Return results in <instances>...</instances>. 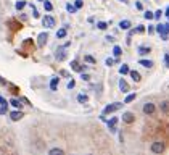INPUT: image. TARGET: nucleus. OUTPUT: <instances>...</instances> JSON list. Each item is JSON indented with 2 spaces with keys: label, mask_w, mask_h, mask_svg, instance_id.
<instances>
[{
  "label": "nucleus",
  "mask_w": 169,
  "mask_h": 155,
  "mask_svg": "<svg viewBox=\"0 0 169 155\" xmlns=\"http://www.w3.org/2000/svg\"><path fill=\"white\" fill-rule=\"evenodd\" d=\"M121 107H123V103H119V102L110 103V105H107V107H105V110H103V115H110V113H113V111L119 110Z\"/></svg>",
  "instance_id": "f257e3e1"
},
{
  "label": "nucleus",
  "mask_w": 169,
  "mask_h": 155,
  "mask_svg": "<svg viewBox=\"0 0 169 155\" xmlns=\"http://www.w3.org/2000/svg\"><path fill=\"white\" fill-rule=\"evenodd\" d=\"M42 24H44L45 29H52V27L55 26V18L50 16V15H47V16L42 18Z\"/></svg>",
  "instance_id": "f03ea898"
},
{
  "label": "nucleus",
  "mask_w": 169,
  "mask_h": 155,
  "mask_svg": "<svg viewBox=\"0 0 169 155\" xmlns=\"http://www.w3.org/2000/svg\"><path fill=\"white\" fill-rule=\"evenodd\" d=\"M151 152H153V153H163V152H164V144L159 142V140L153 142V144H151Z\"/></svg>",
  "instance_id": "7ed1b4c3"
},
{
  "label": "nucleus",
  "mask_w": 169,
  "mask_h": 155,
  "mask_svg": "<svg viewBox=\"0 0 169 155\" xmlns=\"http://www.w3.org/2000/svg\"><path fill=\"white\" fill-rule=\"evenodd\" d=\"M155 110H156V107H155V103H151V102H148V103L143 105V113H145V115H153Z\"/></svg>",
  "instance_id": "20e7f679"
},
{
  "label": "nucleus",
  "mask_w": 169,
  "mask_h": 155,
  "mask_svg": "<svg viewBox=\"0 0 169 155\" xmlns=\"http://www.w3.org/2000/svg\"><path fill=\"white\" fill-rule=\"evenodd\" d=\"M47 39H48V34H47V32H40L39 37H37V45H39V47H44L45 42H47Z\"/></svg>",
  "instance_id": "39448f33"
},
{
  "label": "nucleus",
  "mask_w": 169,
  "mask_h": 155,
  "mask_svg": "<svg viewBox=\"0 0 169 155\" xmlns=\"http://www.w3.org/2000/svg\"><path fill=\"white\" fill-rule=\"evenodd\" d=\"M10 118L13 119V121H19V119L23 118V111H21V110H15V111H11V113H10Z\"/></svg>",
  "instance_id": "423d86ee"
},
{
  "label": "nucleus",
  "mask_w": 169,
  "mask_h": 155,
  "mask_svg": "<svg viewBox=\"0 0 169 155\" xmlns=\"http://www.w3.org/2000/svg\"><path fill=\"white\" fill-rule=\"evenodd\" d=\"M134 119H135V116H134V113H131V111H126V113H123V121H124V123H132Z\"/></svg>",
  "instance_id": "0eeeda50"
},
{
  "label": "nucleus",
  "mask_w": 169,
  "mask_h": 155,
  "mask_svg": "<svg viewBox=\"0 0 169 155\" xmlns=\"http://www.w3.org/2000/svg\"><path fill=\"white\" fill-rule=\"evenodd\" d=\"M118 119H119V118H116V116H113V118L110 119V121H108V126H110V129H111L113 132L116 131V123H118Z\"/></svg>",
  "instance_id": "6e6552de"
},
{
  "label": "nucleus",
  "mask_w": 169,
  "mask_h": 155,
  "mask_svg": "<svg viewBox=\"0 0 169 155\" xmlns=\"http://www.w3.org/2000/svg\"><path fill=\"white\" fill-rule=\"evenodd\" d=\"M119 89H121L123 92H129V84L126 82L124 79H121V81H119Z\"/></svg>",
  "instance_id": "1a4fd4ad"
},
{
  "label": "nucleus",
  "mask_w": 169,
  "mask_h": 155,
  "mask_svg": "<svg viewBox=\"0 0 169 155\" xmlns=\"http://www.w3.org/2000/svg\"><path fill=\"white\" fill-rule=\"evenodd\" d=\"M71 68L74 69V71H79V73H81L82 68H86V66H81L79 63H77V60H73V61H71Z\"/></svg>",
  "instance_id": "9d476101"
},
{
  "label": "nucleus",
  "mask_w": 169,
  "mask_h": 155,
  "mask_svg": "<svg viewBox=\"0 0 169 155\" xmlns=\"http://www.w3.org/2000/svg\"><path fill=\"white\" fill-rule=\"evenodd\" d=\"M58 84H60V78H53V79L50 81V89L56 90V89H58Z\"/></svg>",
  "instance_id": "9b49d317"
},
{
  "label": "nucleus",
  "mask_w": 169,
  "mask_h": 155,
  "mask_svg": "<svg viewBox=\"0 0 169 155\" xmlns=\"http://www.w3.org/2000/svg\"><path fill=\"white\" fill-rule=\"evenodd\" d=\"M156 31L159 32V36H163V34H167V32H169V31L166 29V24H161V23L156 26Z\"/></svg>",
  "instance_id": "f8f14e48"
},
{
  "label": "nucleus",
  "mask_w": 169,
  "mask_h": 155,
  "mask_svg": "<svg viewBox=\"0 0 169 155\" xmlns=\"http://www.w3.org/2000/svg\"><path fill=\"white\" fill-rule=\"evenodd\" d=\"M139 63L142 66H145V68H151L153 66V61L151 60H139Z\"/></svg>",
  "instance_id": "ddd939ff"
},
{
  "label": "nucleus",
  "mask_w": 169,
  "mask_h": 155,
  "mask_svg": "<svg viewBox=\"0 0 169 155\" xmlns=\"http://www.w3.org/2000/svg\"><path fill=\"white\" fill-rule=\"evenodd\" d=\"M119 73H121V74L124 76V74L131 73V69H129V66H127V65H126V63H124V65H121V68H119Z\"/></svg>",
  "instance_id": "4468645a"
},
{
  "label": "nucleus",
  "mask_w": 169,
  "mask_h": 155,
  "mask_svg": "<svg viewBox=\"0 0 169 155\" xmlns=\"http://www.w3.org/2000/svg\"><path fill=\"white\" fill-rule=\"evenodd\" d=\"M48 155H65V152H63L61 149H58V147H55V149H52L50 152H48Z\"/></svg>",
  "instance_id": "2eb2a0df"
},
{
  "label": "nucleus",
  "mask_w": 169,
  "mask_h": 155,
  "mask_svg": "<svg viewBox=\"0 0 169 155\" xmlns=\"http://www.w3.org/2000/svg\"><path fill=\"white\" fill-rule=\"evenodd\" d=\"M119 27H121V29H129V27H131V21H127V19L121 21V23H119Z\"/></svg>",
  "instance_id": "dca6fc26"
},
{
  "label": "nucleus",
  "mask_w": 169,
  "mask_h": 155,
  "mask_svg": "<svg viewBox=\"0 0 169 155\" xmlns=\"http://www.w3.org/2000/svg\"><path fill=\"white\" fill-rule=\"evenodd\" d=\"M129 74H131V78H132V79L135 81V82H137V81H140V79H142V76H140V73H137V71H131Z\"/></svg>",
  "instance_id": "f3484780"
},
{
  "label": "nucleus",
  "mask_w": 169,
  "mask_h": 155,
  "mask_svg": "<svg viewBox=\"0 0 169 155\" xmlns=\"http://www.w3.org/2000/svg\"><path fill=\"white\" fill-rule=\"evenodd\" d=\"M151 48L150 47H139V53L140 55H145V53H150Z\"/></svg>",
  "instance_id": "a211bd4d"
},
{
  "label": "nucleus",
  "mask_w": 169,
  "mask_h": 155,
  "mask_svg": "<svg viewBox=\"0 0 169 155\" xmlns=\"http://www.w3.org/2000/svg\"><path fill=\"white\" fill-rule=\"evenodd\" d=\"M44 8H45L47 11H52V10H53L52 2H48V0H44Z\"/></svg>",
  "instance_id": "6ab92c4d"
},
{
  "label": "nucleus",
  "mask_w": 169,
  "mask_h": 155,
  "mask_svg": "<svg viewBox=\"0 0 169 155\" xmlns=\"http://www.w3.org/2000/svg\"><path fill=\"white\" fill-rule=\"evenodd\" d=\"M159 108H161V111L167 113V111H169V102H163V103L159 105Z\"/></svg>",
  "instance_id": "aec40b11"
},
{
  "label": "nucleus",
  "mask_w": 169,
  "mask_h": 155,
  "mask_svg": "<svg viewBox=\"0 0 169 155\" xmlns=\"http://www.w3.org/2000/svg\"><path fill=\"white\" fill-rule=\"evenodd\" d=\"M77 100H79L81 103H86V102L89 100V97H87L86 94H79V95H77Z\"/></svg>",
  "instance_id": "412c9836"
},
{
  "label": "nucleus",
  "mask_w": 169,
  "mask_h": 155,
  "mask_svg": "<svg viewBox=\"0 0 169 155\" xmlns=\"http://www.w3.org/2000/svg\"><path fill=\"white\" fill-rule=\"evenodd\" d=\"M10 103L13 105V107H16V108H21V107H23V105H21V102H19V100H16V98H11Z\"/></svg>",
  "instance_id": "4be33fe9"
},
{
  "label": "nucleus",
  "mask_w": 169,
  "mask_h": 155,
  "mask_svg": "<svg viewBox=\"0 0 169 155\" xmlns=\"http://www.w3.org/2000/svg\"><path fill=\"white\" fill-rule=\"evenodd\" d=\"M26 6V2L24 0H19V2H16V10H23Z\"/></svg>",
  "instance_id": "5701e85b"
},
{
  "label": "nucleus",
  "mask_w": 169,
  "mask_h": 155,
  "mask_svg": "<svg viewBox=\"0 0 169 155\" xmlns=\"http://www.w3.org/2000/svg\"><path fill=\"white\" fill-rule=\"evenodd\" d=\"M56 37H58V39H63V37H66V29H60L58 32H56Z\"/></svg>",
  "instance_id": "b1692460"
},
{
  "label": "nucleus",
  "mask_w": 169,
  "mask_h": 155,
  "mask_svg": "<svg viewBox=\"0 0 169 155\" xmlns=\"http://www.w3.org/2000/svg\"><path fill=\"white\" fill-rule=\"evenodd\" d=\"M132 100H135V94H129L127 97H126V100H124V103H131Z\"/></svg>",
  "instance_id": "393cba45"
},
{
  "label": "nucleus",
  "mask_w": 169,
  "mask_h": 155,
  "mask_svg": "<svg viewBox=\"0 0 169 155\" xmlns=\"http://www.w3.org/2000/svg\"><path fill=\"white\" fill-rule=\"evenodd\" d=\"M113 55H115V57H119V55H121V47H115L113 48Z\"/></svg>",
  "instance_id": "a878e982"
},
{
  "label": "nucleus",
  "mask_w": 169,
  "mask_h": 155,
  "mask_svg": "<svg viewBox=\"0 0 169 155\" xmlns=\"http://www.w3.org/2000/svg\"><path fill=\"white\" fill-rule=\"evenodd\" d=\"M143 16H145L147 19H153V18H155V13H151L150 10H147V11H145V15H143Z\"/></svg>",
  "instance_id": "bb28decb"
},
{
  "label": "nucleus",
  "mask_w": 169,
  "mask_h": 155,
  "mask_svg": "<svg viewBox=\"0 0 169 155\" xmlns=\"http://www.w3.org/2000/svg\"><path fill=\"white\" fill-rule=\"evenodd\" d=\"M56 60H65V52H63V50L56 52Z\"/></svg>",
  "instance_id": "cd10ccee"
},
{
  "label": "nucleus",
  "mask_w": 169,
  "mask_h": 155,
  "mask_svg": "<svg viewBox=\"0 0 169 155\" xmlns=\"http://www.w3.org/2000/svg\"><path fill=\"white\" fill-rule=\"evenodd\" d=\"M66 10H68L69 13H74V11H76L77 8H76V6H74V5H71V3H68V5H66Z\"/></svg>",
  "instance_id": "c85d7f7f"
},
{
  "label": "nucleus",
  "mask_w": 169,
  "mask_h": 155,
  "mask_svg": "<svg viewBox=\"0 0 169 155\" xmlns=\"http://www.w3.org/2000/svg\"><path fill=\"white\" fill-rule=\"evenodd\" d=\"M82 5H84V2H82V0H76V2H74V6H76L77 10H79V8H82Z\"/></svg>",
  "instance_id": "c756f323"
},
{
  "label": "nucleus",
  "mask_w": 169,
  "mask_h": 155,
  "mask_svg": "<svg viewBox=\"0 0 169 155\" xmlns=\"http://www.w3.org/2000/svg\"><path fill=\"white\" fill-rule=\"evenodd\" d=\"M97 26H98V29H107V26H108V24L105 23V21H100V23H98Z\"/></svg>",
  "instance_id": "7c9ffc66"
},
{
  "label": "nucleus",
  "mask_w": 169,
  "mask_h": 155,
  "mask_svg": "<svg viewBox=\"0 0 169 155\" xmlns=\"http://www.w3.org/2000/svg\"><path fill=\"white\" fill-rule=\"evenodd\" d=\"M6 108H8V105H2V107H0V115H5Z\"/></svg>",
  "instance_id": "2f4dec72"
},
{
  "label": "nucleus",
  "mask_w": 169,
  "mask_h": 155,
  "mask_svg": "<svg viewBox=\"0 0 169 155\" xmlns=\"http://www.w3.org/2000/svg\"><path fill=\"white\" fill-rule=\"evenodd\" d=\"M86 61H87V63H95V58L90 57V55H86Z\"/></svg>",
  "instance_id": "473e14b6"
},
{
  "label": "nucleus",
  "mask_w": 169,
  "mask_h": 155,
  "mask_svg": "<svg viewBox=\"0 0 169 155\" xmlns=\"http://www.w3.org/2000/svg\"><path fill=\"white\" fill-rule=\"evenodd\" d=\"M135 31H137L139 34H143V32H145V27H143L142 24H140V26H137V29H135Z\"/></svg>",
  "instance_id": "72a5a7b5"
},
{
  "label": "nucleus",
  "mask_w": 169,
  "mask_h": 155,
  "mask_svg": "<svg viewBox=\"0 0 169 155\" xmlns=\"http://www.w3.org/2000/svg\"><path fill=\"white\" fill-rule=\"evenodd\" d=\"M76 86V81L74 79H69V82H68V89H73Z\"/></svg>",
  "instance_id": "f704fd0d"
},
{
  "label": "nucleus",
  "mask_w": 169,
  "mask_h": 155,
  "mask_svg": "<svg viewBox=\"0 0 169 155\" xmlns=\"http://www.w3.org/2000/svg\"><path fill=\"white\" fill-rule=\"evenodd\" d=\"M161 16H163V11H161V10H158V11H155V18H156V19H159Z\"/></svg>",
  "instance_id": "c9c22d12"
},
{
  "label": "nucleus",
  "mask_w": 169,
  "mask_h": 155,
  "mask_svg": "<svg viewBox=\"0 0 169 155\" xmlns=\"http://www.w3.org/2000/svg\"><path fill=\"white\" fill-rule=\"evenodd\" d=\"M105 63H107L108 66H111V65H115V60H113V58H107V61H105Z\"/></svg>",
  "instance_id": "e433bc0d"
},
{
  "label": "nucleus",
  "mask_w": 169,
  "mask_h": 155,
  "mask_svg": "<svg viewBox=\"0 0 169 155\" xmlns=\"http://www.w3.org/2000/svg\"><path fill=\"white\" fill-rule=\"evenodd\" d=\"M164 61H166V66L169 68V52H167V53L164 55Z\"/></svg>",
  "instance_id": "4c0bfd02"
},
{
  "label": "nucleus",
  "mask_w": 169,
  "mask_h": 155,
  "mask_svg": "<svg viewBox=\"0 0 169 155\" xmlns=\"http://www.w3.org/2000/svg\"><path fill=\"white\" fill-rule=\"evenodd\" d=\"M0 105H8V102H6L2 95H0Z\"/></svg>",
  "instance_id": "58836bf2"
},
{
  "label": "nucleus",
  "mask_w": 169,
  "mask_h": 155,
  "mask_svg": "<svg viewBox=\"0 0 169 155\" xmlns=\"http://www.w3.org/2000/svg\"><path fill=\"white\" fill-rule=\"evenodd\" d=\"M82 79H84V81H89V79H90V76H89V74H84V73H82Z\"/></svg>",
  "instance_id": "ea45409f"
},
{
  "label": "nucleus",
  "mask_w": 169,
  "mask_h": 155,
  "mask_svg": "<svg viewBox=\"0 0 169 155\" xmlns=\"http://www.w3.org/2000/svg\"><path fill=\"white\" fill-rule=\"evenodd\" d=\"M135 6H137L139 10H142V2H135Z\"/></svg>",
  "instance_id": "a19ab883"
},
{
  "label": "nucleus",
  "mask_w": 169,
  "mask_h": 155,
  "mask_svg": "<svg viewBox=\"0 0 169 155\" xmlns=\"http://www.w3.org/2000/svg\"><path fill=\"white\" fill-rule=\"evenodd\" d=\"M0 84H2V86H5V84H6V81L3 79V78H2V76H0Z\"/></svg>",
  "instance_id": "79ce46f5"
},
{
  "label": "nucleus",
  "mask_w": 169,
  "mask_h": 155,
  "mask_svg": "<svg viewBox=\"0 0 169 155\" xmlns=\"http://www.w3.org/2000/svg\"><path fill=\"white\" fill-rule=\"evenodd\" d=\"M155 29H156V27H153V26H150V27H148V32H150V34H151V32H153V31H155Z\"/></svg>",
  "instance_id": "37998d69"
},
{
  "label": "nucleus",
  "mask_w": 169,
  "mask_h": 155,
  "mask_svg": "<svg viewBox=\"0 0 169 155\" xmlns=\"http://www.w3.org/2000/svg\"><path fill=\"white\" fill-rule=\"evenodd\" d=\"M166 16H167V19H169V6H167V10H166Z\"/></svg>",
  "instance_id": "c03bdc74"
},
{
  "label": "nucleus",
  "mask_w": 169,
  "mask_h": 155,
  "mask_svg": "<svg viewBox=\"0 0 169 155\" xmlns=\"http://www.w3.org/2000/svg\"><path fill=\"white\" fill-rule=\"evenodd\" d=\"M119 2H126V0H119Z\"/></svg>",
  "instance_id": "a18cd8bd"
}]
</instances>
